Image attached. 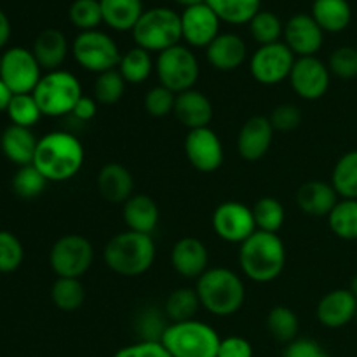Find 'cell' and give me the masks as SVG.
<instances>
[{
  "label": "cell",
  "mask_w": 357,
  "mask_h": 357,
  "mask_svg": "<svg viewBox=\"0 0 357 357\" xmlns=\"http://www.w3.org/2000/svg\"><path fill=\"white\" fill-rule=\"evenodd\" d=\"M86 152L77 136L66 131H52L42 136L35 150L33 166L47 181L72 180L82 169Z\"/></svg>",
  "instance_id": "cell-1"
},
{
  "label": "cell",
  "mask_w": 357,
  "mask_h": 357,
  "mask_svg": "<svg viewBox=\"0 0 357 357\" xmlns=\"http://www.w3.org/2000/svg\"><path fill=\"white\" fill-rule=\"evenodd\" d=\"M239 265L250 281L267 284L275 281L286 267V246L278 234L257 230L239 248Z\"/></svg>",
  "instance_id": "cell-2"
},
{
  "label": "cell",
  "mask_w": 357,
  "mask_h": 357,
  "mask_svg": "<svg viewBox=\"0 0 357 357\" xmlns=\"http://www.w3.org/2000/svg\"><path fill=\"white\" fill-rule=\"evenodd\" d=\"M155 243L149 234L124 230L105 244L103 261L114 274L138 278L149 272L155 261Z\"/></svg>",
  "instance_id": "cell-3"
},
{
  "label": "cell",
  "mask_w": 357,
  "mask_h": 357,
  "mask_svg": "<svg viewBox=\"0 0 357 357\" xmlns=\"http://www.w3.org/2000/svg\"><path fill=\"white\" fill-rule=\"evenodd\" d=\"M199 302L216 317L234 316L246 302V286L234 271L225 267L208 268L195 282Z\"/></svg>",
  "instance_id": "cell-4"
},
{
  "label": "cell",
  "mask_w": 357,
  "mask_h": 357,
  "mask_svg": "<svg viewBox=\"0 0 357 357\" xmlns=\"http://www.w3.org/2000/svg\"><path fill=\"white\" fill-rule=\"evenodd\" d=\"M220 342L222 338L215 328L197 319L167 324L160 338V344L173 357H216Z\"/></svg>",
  "instance_id": "cell-5"
},
{
  "label": "cell",
  "mask_w": 357,
  "mask_h": 357,
  "mask_svg": "<svg viewBox=\"0 0 357 357\" xmlns=\"http://www.w3.org/2000/svg\"><path fill=\"white\" fill-rule=\"evenodd\" d=\"M136 47L149 52H162L183 40L181 37V17L169 7H153L145 10L132 28Z\"/></svg>",
  "instance_id": "cell-6"
},
{
  "label": "cell",
  "mask_w": 357,
  "mask_h": 357,
  "mask_svg": "<svg viewBox=\"0 0 357 357\" xmlns=\"http://www.w3.org/2000/svg\"><path fill=\"white\" fill-rule=\"evenodd\" d=\"M35 101L45 117H65L84 96L79 79L68 70H52L42 75L33 93Z\"/></svg>",
  "instance_id": "cell-7"
},
{
  "label": "cell",
  "mask_w": 357,
  "mask_h": 357,
  "mask_svg": "<svg viewBox=\"0 0 357 357\" xmlns=\"http://www.w3.org/2000/svg\"><path fill=\"white\" fill-rule=\"evenodd\" d=\"M155 73L160 86L173 91L174 94H180L194 89L201 68L190 47L178 44L159 52L155 59Z\"/></svg>",
  "instance_id": "cell-8"
},
{
  "label": "cell",
  "mask_w": 357,
  "mask_h": 357,
  "mask_svg": "<svg viewBox=\"0 0 357 357\" xmlns=\"http://www.w3.org/2000/svg\"><path fill=\"white\" fill-rule=\"evenodd\" d=\"M72 54L84 70L98 75L117 68L122 58L117 42L100 30L80 31L73 38Z\"/></svg>",
  "instance_id": "cell-9"
},
{
  "label": "cell",
  "mask_w": 357,
  "mask_h": 357,
  "mask_svg": "<svg viewBox=\"0 0 357 357\" xmlns=\"http://www.w3.org/2000/svg\"><path fill=\"white\" fill-rule=\"evenodd\" d=\"M93 260V244L79 234L59 237L49 251V265L58 278H82L91 268Z\"/></svg>",
  "instance_id": "cell-10"
},
{
  "label": "cell",
  "mask_w": 357,
  "mask_h": 357,
  "mask_svg": "<svg viewBox=\"0 0 357 357\" xmlns=\"http://www.w3.org/2000/svg\"><path fill=\"white\" fill-rule=\"evenodd\" d=\"M0 79L13 94H31L42 79V68L26 47H10L2 54Z\"/></svg>",
  "instance_id": "cell-11"
},
{
  "label": "cell",
  "mask_w": 357,
  "mask_h": 357,
  "mask_svg": "<svg viewBox=\"0 0 357 357\" xmlns=\"http://www.w3.org/2000/svg\"><path fill=\"white\" fill-rule=\"evenodd\" d=\"M296 58L284 42L260 45L250 59V72L261 86H275L291 75Z\"/></svg>",
  "instance_id": "cell-12"
},
{
  "label": "cell",
  "mask_w": 357,
  "mask_h": 357,
  "mask_svg": "<svg viewBox=\"0 0 357 357\" xmlns=\"http://www.w3.org/2000/svg\"><path fill=\"white\" fill-rule=\"evenodd\" d=\"M211 223L216 236L230 244H243L257 232L253 209L237 201H227L216 206Z\"/></svg>",
  "instance_id": "cell-13"
},
{
  "label": "cell",
  "mask_w": 357,
  "mask_h": 357,
  "mask_svg": "<svg viewBox=\"0 0 357 357\" xmlns=\"http://www.w3.org/2000/svg\"><path fill=\"white\" fill-rule=\"evenodd\" d=\"M289 84L293 91L305 101L321 100L330 89L331 72L326 63L316 56L298 58L293 65Z\"/></svg>",
  "instance_id": "cell-14"
},
{
  "label": "cell",
  "mask_w": 357,
  "mask_h": 357,
  "mask_svg": "<svg viewBox=\"0 0 357 357\" xmlns=\"http://www.w3.org/2000/svg\"><path fill=\"white\" fill-rule=\"evenodd\" d=\"M185 155L194 169L201 173H215L222 167L223 143L211 128H201L188 131L185 138Z\"/></svg>",
  "instance_id": "cell-15"
},
{
  "label": "cell",
  "mask_w": 357,
  "mask_h": 357,
  "mask_svg": "<svg viewBox=\"0 0 357 357\" xmlns=\"http://www.w3.org/2000/svg\"><path fill=\"white\" fill-rule=\"evenodd\" d=\"M181 37L190 47H208L220 35V17L208 3H199L183 9Z\"/></svg>",
  "instance_id": "cell-16"
},
{
  "label": "cell",
  "mask_w": 357,
  "mask_h": 357,
  "mask_svg": "<svg viewBox=\"0 0 357 357\" xmlns=\"http://www.w3.org/2000/svg\"><path fill=\"white\" fill-rule=\"evenodd\" d=\"M284 44L298 58L316 56L324 42V31L310 14H295L284 24Z\"/></svg>",
  "instance_id": "cell-17"
},
{
  "label": "cell",
  "mask_w": 357,
  "mask_h": 357,
  "mask_svg": "<svg viewBox=\"0 0 357 357\" xmlns=\"http://www.w3.org/2000/svg\"><path fill=\"white\" fill-rule=\"evenodd\" d=\"M274 132L268 117H264V115L250 117L244 122L239 136H237L239 155L248 162H257V160L264 159L272 145Z\"/></svg>",
  "instance_id": "cell-18"
},
{
  "label": "cell",
  "mask_w": 357,
  "mask_h": 357,
  "mask_svg": "<svg viewBox=\"0 0 357 357\" xmlns=\"http://www.w3.org/2000/svg\"><path fill=\"white\" fill-rule=\"evenodd\" d=\"M208 248L195 237H181L171 250V265H173L174 272L185 279L197 281L208 271Z\"/></svg>",
  "instance_id": "cell-19"
},
{
  "label": "cell",
  "mask_w": 357,
  "mask_h": 357,
  "mask_svg": "<svg viewBox=\"0 0 357 357\" xmlns=\"http://www.w3.org/2000/svg\"><path fill=\"white\" fill-rule=\"evenodd\" d=\"M357 298L349 289H333L319 300L316 316L323 326L337 330L356 319Z\"/></svg>",
  "instance_id": "cell-20"
},
{
  "label": "cell",
  "mask_w": 357,
  "mask_h": 357,
  "mask_svg": "<svg viewBox=\"0 0 357 357\" xmlns=\"http://www.w3.org/2000/svg\"><path fill=\"white\" fill-rule=\"evenodd\" d=\"M206 58L213 68L220 72H234L246 61L248 45L239 35L220 33L206 47Z\"/></svg>",
  "instance_id": "cell-21"
},
{
  "label": "cell",
  "mask_w": 357,
  "mask_h": 357,
  "mask_svg": "<svg viewBox=\"0 0 357 357\" xmlns=\"http://www.w3.org/2000/svg\"><path fill=\"white\" fill-rule=\"evenodd\" d=\"M98 192L101 197L114 204H124L135 194V178L121 162H108L98 173Z\"/></svg>",
  "instance_id": "cell-22"
},
{
  "label": "cell",
  "mask_w": 357,
  "mask_h": 357,
  "mask_svg": "<svg viewBox=\"0 0 357 357\" xmlns=\"http://www.w3.org/2000/svg\"><path fill=\"white\" fill-rule=\"evenodd\" d=\"M173 114L185 128H188V131L209 128L213 119V105L204 93L194 87L176 94Z\"/></svg>",
  "instance_id": "cell-23"
},
{
  "label": "cell",
  "mask_w": 357,
  "mask_h": 357,
  "mask_svg": "<svg viewBox=\"0 0 357 357\" xmlns=\"http://www.w3.org/2000/svg\"><path fill=\"white\" fill-rule=\"evenodd\" d=\"M122 218H124L128 230L152 236L153 230L159 225V206L150 195L132 194L122 208Z\"/></svg>",
  "instance_id": "cell-24"
},
{
  "label": "cell",
  "mask_w": 357,
  "mask_h": 357,
  "mask_svg": "<svg viewBox=\"0 0 357 357\" xmlns=\"http://www.w3.org/2000/svg\"><path fill=\"white\" fill-rule=\"evenodd\" d=\"M338 202L333 185L321 180H310L296 192V204L310 216H328Z\"/></svg>",
  "instance_id": "cell-25"
},
{
  "label": "cell",
  "mask_w": 357,
  "mask_h": 357,
  "mask_svg": "<svg viewBox=\"0 0 357 357\" xmlns=\"http://www.w3.org/2000/svg\"><path fill=\"white\" fill-rule=\"evenodd\" d=\"M38 139L31 132L30 128L10 124L0 136V150L3 155L16 166L23 167L33 164L35 150Z\"/></svg>",
  "instance_id": "cell-26"
},
{
  "label": "cell",
  "mask_w": 357,
  "mask_h": 357,
  "mask_svg": "<svg viewBox=\"0 0 357 357\" xmlns=\"http://www.w3.org/2000/svg\"><path fill=\"white\" fill-rule=\"evenodd\" d=\"M68 49V40L63 31L56 30V28H45L35 38L31 52L37 58L42 70L52 72V70H59V66L65 63Z\"/></svg>",
  "instance_id": "cell-27"
},
{
  "label": "cell",
  "mask_w": 357,
  "mask_h": 357,
  "mask_svg": "<svg viewBox=\"0 0 357 357\" xmlns=\"http://www.w3.org/2000/svg\"><path fill=\"white\" fill-rule=\"evenodd\" d=\"M310 16L323 31L340 33L351 24L352 9L347 0H314Z\"/></svg>",
  "instance_id": "cell-28"
},
{
  "label": "cell",
  "mask_w": 357,
  "mask_h": 357,
  "mask_svg": "<svg viewBox=\"0 0 357 357\" xmlns=\"http://www.w3.org/2000/svg\"><path fill=\"white\" fill-rule=\"evenodd\" d=\"M103 23L115 31H132L142 17V0H100Z\"/></svg>",
  "instance_id": "cell-29"
},
{
  "label": "cell",
  "mask_w": 357,
  "mask_h": 357,
  "mask_svg": "<svg viewBox=\"0 0 357 357\" xmlns=\"http://www.w3.org/2000/svg\"><path fill=\"white\" fill-rule=\"evenodd\" d=\"M153 68H155V65H153L152 52L142 47H132L128 52H124L117 66L121 75L124 77L126 84H132V86L146 82L152 75Z\"/></svg>",
  "instance_id": "cell-30"
},
{
  "label": "cell",
  "mask_w": 357,
  "mask_h": 357,
  "mask_svg": "<svg viewBox=\"0 0 357 357\" xmlns=\"http://www.w3.org/2000/svg\"><path fill=\"white\" fill-rule=\"evenodd\" d=\"M220 21L229 24H250L261 6V0H206Z\"/></svg>",
  "instance_id": "cell-31"
},
{
  "label": "cell",
  "mask_w": 357,
  "mask_h": 357,
  "mask_svg": "<svg viewBox=\"0 0 357 357\" xmlns=\"http://www.w3.org/2000/svg\"><path fill=\"white\" fill-rule=\"evenodd\" d=\"M201 309V302L195 288H178L169 293L164 305V312L171 323H183L194 319Z\"/></svg>",
  "instance_id": "cell-32"
},
{
  "label": "cell",
  "mask_w": 357,
  "mask_h": 357,
  "mask_svg": "<svg viewBox=\"0 0 357 357\" xmlns=\"http://www.w3.org/2000/svg\"><path fill=\"white\" fill-rule=\"evenodd\" d=\"M331 185L338 197L357 199V150L344 153L331 173Z\"/></svg>",
  "instance_id": "cell-33"
},
{
  "label": "cell",
  "mask_w": 357,
  "mask_h": 357,
  "mask_svg": "<svg viewBox=\"0 0 357 357\" xmlns=\"http://www.w3.org/2000/svg\"><path fill=\"white\" fill-rule=\"evenodd\" d=\"M331 232L344 241H357V199H342L328 215Z\"/></svg>",
  "instance_id": "cell-34"
},
{
  "label": "cell",
  "mask_w": 357,
  "mask_h": 357,
  "mask_svg": "<svg viewBox=\"0 0 357 357\" xmlns=\"http://www.w3.org/2000/svg\"><path fill=\"white\" fill-rule=\"evenodd\" d=\"M51 300L56 309L63 312H75L86 302V288L80 279L58 278L51 288Z\"/></svg>",
  "instance_id": "cell-35"
},
{
  "label": "cell",
  "mask_w": 357,
  "mask_h": 357,
  "mask_svg": "<svg viewBox=\"0 0 357 357\" xmlns=\"http://www.w3.org/2000/svg\"><path fill=\"white\" fill-rule=\"evenodd\" d=\"M267 330L274 340L286 345L291 344L298 337V316L289 307L275 305L267 316Z\"/></svg>",
  "instance_id": "cell-36"
},
{
  "label": "cell",
  "mask_w": 357,
  "mask_h": 357,
  "mask_svg": "<svg viewBox=\"0 0 357 357\" xmlns=\"http://www.w3.org/2000/svg\"><path fill=\"white\" fill-rule=\"evenodd\" d=\"M251 209H253L257 230L268 234H278L279 230L282 229V225H284V206H282L278 199L261 197Z\"/></svg>",
  "instance_id": "cell-37"
},
{
  "label": "cell",
  "mask_w": 357,
  "mask_h": 357,
  "mask_svg": "<svg viewBox=\"0 0 357 357\" xmlns=\"http://www.w3.org/2000/svg\"><path fill=\"white\" fill-rule=\"evenodd\" d=\"M250 33L257 44H275L284 33V24L281 23V17L272 10H258L250 21Z\"/></svg>",
  "instance_id": "cell-38"
},
{
  "label": "cell",
  "mask_w": 357,
  "mask_h": 357,
  "mask_svg": "<svg viewBox=\"0 0 357 357\" xmlns=\"http://www.w3.org/2000/svg\"><path fill=\"white\" fill-rule=\"evenodd\" d=\"M68 17L75 28L80 31L98 30L103 23L100 0H73L68 9Z\"/></svg>",
  "instance_id": "cell-39"
},
{
  "label": "cell",
  "mask_w": 357,
  "mask_h": 357,
  "mask_svg": "<svg viewBox=\"0 0 357 357\" xmlns=\"http://www.w3.org/2000/svg\"><path fill=\"white\" fill-rule=\"evenodd\" d=\"M45 187H47V180L33 164L20 167L13 178V190L21 199L38 197L45 190Z\"/></svg>",
  "instance_id": "cell-40"
},
{
  "label": "cell",
  "mask_w": 357,
  "mask_h": 357,
  "mask_svg": "<svg viewBox=\"0 0 357 357\" xmlns=\"http://www.w3.org/2000/svg\"><path fill=\"white\" fill-rule=\"evenodd\" d=\"M94 100L101 105H114L121 101L126 91V80L117 68L100 73L94 82Z\"/></svg>",
  "instance_id": "cell-41"
},
{
  "label": "cell",
  "mask_w": 357,
  "mask_h": 357,
  "mask_svg": "<svg viewBox=\"0 0 357 357\" xmlns=\"http://www.w3.org/2000/svg\"><path fill=\"white\" fill-rule=\"evenodd\" d=\"M7 115L14 126L31 128L42 117V112L35 101L33 94H14L7 107Z\"/></svg>",
  "instance_id": "cell-42"
},
{
  "label": "cell",
  "mask_w": 357,
  "mask_h": 357,
  "mask_svg": "<svg viewBox=\"0 0 357 357\" xmlns=\"http://www.w3.org/2000/svg\"><path fill=\"white\" fill-rule=\"evenodd\" d=\"M24 250L21 241L9 230H0V274H10L23 264Z\"/></svg>",
  "instance_id": "cell-43"
},
{
  "label": "cell",
  "mask_w": 357,
  "mask_h": 357,
  "mask_svg": "<svg viewBox=\"0 0 357 357\" xmlns=\"http://www.w3.org/2000/svg\"><path fill=\"white\" fill-rule=\"evenodd\" d=\"M328 68L338 79H356L357 77V47H338L331 52Z\"/></svg>",
  "instance_id": "cell-44"
},
{
  "label": "cell",
  "mask_w": 357,
  "mask_h": 357,
  "mask_svg": "<svg viewBox=\"0 0 357 357\" xmlns=\"http://www.w3.org/2000/svg\"><path fill=\"white\" fill-rule=\"evenodd\" d=\"M174 101H176V94L159 84L146 91L143 105H145L146 114L152 117H166L174 112Z\"/></svg>",
  "instance_id": "cell-45"
},
{
  "label": "cell",
  "mask_w": 357,
  "mask_h": 357,
  "mask_svg": "<svg viewBox=\"0 0 357 357\" xmlns=\"http://www.w3.org/2000/svg\"><path fill=\"white\" fill-rule=\"evenodd\" d=\"M268 121H271L274 131H295V129L302 124V112H300V108L296 107V105L282 103L272 110Z\"/></svg>",
  "instance_id": "cell-46"
},
{
  "label": "cell",
  "mask_w": 357,
  "mask_h": 357,
  "mask_svg": "<svg viewBox=\"0 0 357 357\" xmlns=\"http://www.w3.org/2000/svg\"><path fill=\"white\" fill-rule=\"evenodd\" d=\"M114 357H173L166 351L160 342L139 340L136 344L122 347L121 351L115 352Z\"/></svg>",
  "instance_id": "cell-47"
},
{
  "label": "cell",
  "mask_w": 357,
  "mask_h": 357,
  "mask_svg": "<svg viewBox=\"0 0 357 357\" xmlns=\"http://www.w3.org/2000/svg\"><path fill=\"white\" fill-rule=\"evenodd\" d=\"M216 357H253V345L243 337L222 338Z\"/></svg>",
  "instance_id": "cell-48"
},
{
  "label": "cell",
  "mask_w": 357,
  "mask_h": 357,
  "mask_svg": "<svg viewBox=\"0 0 357 357\" xmlns=\"http://www.w3.org/2000/svg\"><path fill=\"white\" fill-rule=\"evenodd\" d=\"M319 351V344L310 338H296L291 344L286 345L282 357H316Z\"/></svg>",
  "instance_id": "cell-49"
},
{
  "label": "cell",
  "mask_w": 357,
  "mask_h": 357,
  "mask_svg": "<svg viewBox=\"0 0 357 357\" xmlns=\"http://www.w3.org/2000/svg\"><path fill=\"white\" fill-rule=\"evenodd\" d=\"M98 114V105L94 98L89 96H82L79 101H77L75 108H73L72 115L79 121L87 122V121H93Z\"/></svg>",
  "instance_id": "cell-50"
},
{
  "label": "cell",
  "mask_w": 357,
  "mask_h": 357,
  "mask_svg": "<svg viewBox=\"0 0 357 357\" xmlns=\"http://www.w3.org/2000/svg\"><path fill=\"white\" fill-rule=\"evenodd\" d=\"M10 38V21L7 14L0 9V49L9 42Z\"/></svg>",
  "instance_id": "cell-51"
},
{
  "label": "cell",
  "mask_w": 357,
  "mask_h": 357,
  "mask_svg": "<svg viewBox=\"0 0 357 357\" xmlns=\"http://www.w3.org/2000/svg\"><path fill=\"white\" fill-rule=\"evenodd\" d=\"M13 96L14 94L10 93L9 87H7L6 84L2 82V79H0V112H7V107H9Z\"/></svg>",
  "instance_id": "cell-52"
},
{
  "label": "cell",
  "mask_w": 357,
  "mask_h": 357,
  "mask_svg": "<svg viewBox=\"0 0 357 357\" xmlns=\"http://www.w3.org/2000/svg\"><path fill=\"white\" fill-rule=\"evenodd\" d=\"M174 2L180 3V6H183L185 9H187V7L199 6V3H206V0H174Z\"/></svg>",
  "instance_id": "cell-53"
},
{
  "label": "cell",
  "mask_w": 357,
  "mask_h": 357,
  "mask_svg": "<svg viewBox=\"0 0 357 357\" xmlns=\"http://www.w3.org/2000/svg\"><path fill=\"white\" fill-rule=\"evenodd\" d=\"M349 291H351L352 295H354L356 298H357V275H354V278H352L351 286H349Z\"/></svg>",
  "instance_id": "cell-54"
},
{
  "label": "cell",
  "mask_w": 357,
  "mask_h": 357,
  "mask_svg": "<svg viewBox=\"0 0 357 357\" xmlns=\"http://www.w3.org/2000/svg\"><path fill=\"white\" fill-rule=\"evenodd\" d=\"M316 357H331L330 354H328V352H324L323 351V349H321V351L319 352H317V356Z\"/></svg>",
  "instance_id": "cell-55"
},
{
  "label": "cell",
  "mask_w": 357,
  "mask_h": 357,
  "mask_svg": "<svg viewBox=\"0 0 357 357\" xmlns=\"http://www.w3.org/2000/svg\"><path fill=\"white\" fill-rule=\"evenodd\" d=\"M0 63H2V54H0Z\"/></svg>",
  "instance_id": "cell-56"
},
{
  "label": "cell",
  "mask_w": 357,
  "mask_h": 357,
  "mask_svg": "<svg viewBox=\"0 0 357 357\" xmlns=\"http://www.w3.org/2000/svg\"><path fill=\"white\" fill-rule=\"evenodd\" d=\"M356 321H357V314H356Z\"/></svg>",
  "instance_id": "cell-57"
}]
</instances>
